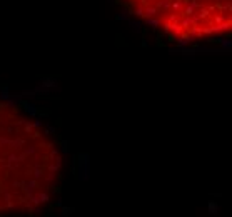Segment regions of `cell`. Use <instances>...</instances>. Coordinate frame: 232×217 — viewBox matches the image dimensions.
Listing matches in <instances>:
<instances>
[{"instance_id": "obj_1", "label": "cell", "mask_w": 232, "mask_h": 217, "mask_svg": "<svg viewBox=\"0 0 232 217\" xmlns=\"http://www.w3.org/2000/svg\"><path fill=\"white\" fill-rule=\"evenodd\" d=\"M145 25L180 42L232 35V0H120Z\"/></svg>"}, {"instance_id": "obj_2", "label": "cell", "mask_w": 232, "mask_h": 217, "mask_svg": "<svg viewBox=\"0 0 232 217\" xmlns=\"http://www.w3.org/2000/svg\"><path fill=\"white\" fill-rule=\"evenodd\" d=\"M209 209H210V215H217L219 207L215 206V204H212V202H210V204H209Z\"/></svg>"}]
</instances>
